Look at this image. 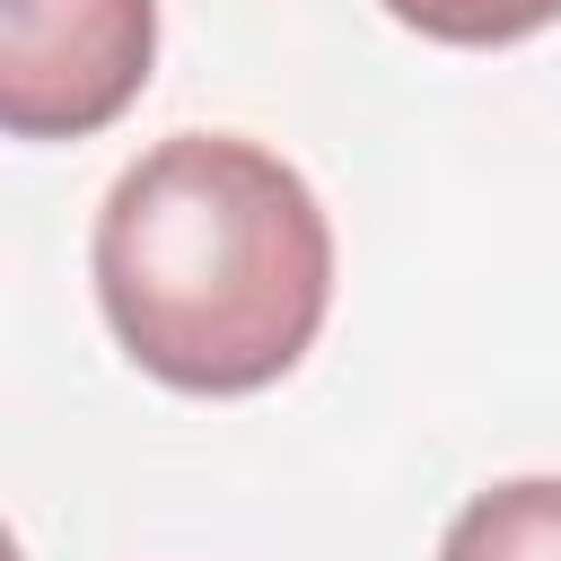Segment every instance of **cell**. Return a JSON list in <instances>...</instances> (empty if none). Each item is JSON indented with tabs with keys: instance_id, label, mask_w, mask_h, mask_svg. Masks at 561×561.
I'll use <instances>...</instances> for the list:
<instances>
[{
	"instance_id": "cell-2",
	"label": "cell",
	"mask_w": 561,
	"mask_h": 561,
	"mask_svg": "<svg viewBox=\"0 0 561 561\" xmlns=\"http://www.w3.org/2000/svg\"><path fill=\"white\" fill-rule=\"evenodd\" d=\"M158 61V0H0V123L9 140L105 131Z\"/></svg>"
},
{
	"instance_id": "cell-1",
	"label": "cell",
	"mask_w": 561,
	"mask_h": 561,
	"mask_svg": "<svg viewBox=\"0 0 561 561\" xmlns=\"http://www.w3.org/2000/svg\"><path fill=\"white\" fill-rule=\"evenodd\" d=\"M88 272L140 377L175 394H263L324 333L333 219L280 149L167 131L114 175Z\"/></svg>"
},
{
	"instance_id": "cell-3",
	"label": "cell",
	"mask_w": 561,
	"mask_h": 561,
	"mask_svg": "<svg viewBox=\"0 0 561 561\" xmlns=\"http://www.w3.org/2000/svg\"><path fill=\"white\" fill-rule=\"evenodd\" d=\"M438 561H561V473H517L473 491L447 517Z\"/></svg>"
},
{
	"instance_id": "cell-4",
	"label": "cell",
	"mask_w": 561,
	"mask_h": 561,
	"mask_svg": "<svg viewBox=\"0 0 561 561\" xmlns=\"http://www.w3.org/2000/svg\"><path fill=\"white\" fill-rule=\"evenodd\" d=\"M386 18L430 44H456V53H500V44L543 35L561 18V0H386Z\"/></svg>"
}]
</instances>
